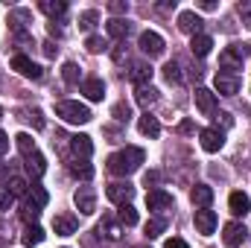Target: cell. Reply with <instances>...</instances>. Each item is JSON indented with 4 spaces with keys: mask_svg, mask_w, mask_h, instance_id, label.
Returning <instances> with one entry per match:
<instances>
[{
    "mask_svg": "<svg viewBox=\"0 0 251 248\" xmlns=\"http://www.w3.org/2000/svg\"><path fill=\"white\" fill-rule=\"evenodd\" d=\"M26 196H29V198H32V201H35L38 207H44V204L50 201V196H47V190H44V187H32V190H29Z\"/></svg>",
    "mask_w": 251,
    "mask_h": 248,
    "instance_id": "b9f144b4",
    "label": "cell"
},
{
    "mask_svg": "<svg viewBox=\"0 0 251 248\" xmlns=\"http://www.w3.org/2000/svg\"><path fill=\"white\" fill-rule=\"evenodd\" d=\"M82 94H85L91 102H100V99L105 97V82H102V79H97V76H91V79H85V82H82Z\"/></svg>",
    "mask_w": 251,
    "mask_h": 248,
    "instance_id": "9a60e30c",
    "label": "cell"
},
{
    "mask_svg": "<svg viewBox=\"0 0 251 248\" xmlns=\"http://www.w3.org/2000/svg\"><path fill=\"white\" fill-rule=\"evenodd\" d=\"M240 15L246 18V26L251 29V6H243V3H240Z\"/></svg>",
    "mask_w": 251,
    "mask_h": 248,
    "instance_id": "681fc988",
    "label": "cell"
},
{
    "mask_svg": "<svg viewBox=\"0 0 251 248\" xmlns=\"http://www.w3.org/2000/svg\"><path fill=\"white\" fill-rule=\"evenodd\" d=\"M164 181V173H158V170H149L146 175H143V184L152 187V190H158V184Z\"/></svg>",
    "mask_w": 251,
    "mask_h": 248,
    "instance_id": "7bdbcfd3",
    "label": "cell"
},
{
    "mask_svg": "<svg viewBox=\"0 0 251 248\" xmlns=\"http://www.w3.org/2000/svg\"><path fill=\"white\" fill-rule=\"evenodd\" d=\"M56 117H62L64 123H73V125L91 123V111H88V105L73 102V99H62V102H56Z\"/></svg>",
    "mask_w": 251,
    "mask_h": 248,
    "instance_id": "7a4b0ae2",
    "label": "cell"
},
{
    "mask_svg": "<svg viewBox=\"0 0 251 248\" xmlns=\"http://www.w3.org/2000/svg\"><path fill=\"white\" fill-rule=\"evenodd\" d=\"M196 231H199V234H204V237H210V234L216 231V213H213V210H207V207L196 210Z\"/></svg>",
    "mask_w": 251,
    "mask_h": 248,
    "instance_id": "8fae6325",
    "label": "cell"
},
{
    "mask_svg": "<svg viewBox=\"0 0 251 248\" xmlns=\"http://www.w3.org/2000/svg\"><path fill=\"white\" fill-rule=\"evenodd\" d=\"M164 248H190V246L184 243V240H178V237H173V240H167V243H164Z\"/></svg>",
    "mask_w": 251,
    "mask_h": 248,
    "instance_id": "bcb514c9",
    "label": "cell"
},
{
    "mask_svg": "<svg viewBox=\"0 0 251 248\" xmlns=\"http://www.w3.org/2000/svg\"><path fill=\"white\" fill-rule=\"evenodd\" d=\"M146 207L149 210H167V207H173V196L167 193V190H149L146 193Z\"/></svg>",
    "mask_w": 251,
    "mask_h": 248,
    "instance_id": "30bf717a",
    "label": "cell"
},
{
    "mask_svg": "<svg viewBox=\"0 0 251 248\" xmlns=\"http://www.w3.org/2000/svg\"><path fill=\"white\" fill-rule=\"evenodd\" d=\"M24 246H38V243H44V231L38 228V225H32V228H26L24 231Z\"/></svg>",
    "mask_w": 251,
    "mask_h": 248,
    "instance_id": "e575fe53",
    "label": "cell"
},
{
    "mask_svg": "<svg viewBox=\"0 0 251 248\" xmlns=\"http://www.w3.org/2000/svg\"><path fill=\"white\" fill-rule=\"evenodd\" d=\"M70 146H73V155L82 158V161H88V158L94 155V140H91L88 134H76V137H70Z\"/></svg>",
    "mask_w": 251,
    "mask_h": 248,
    "instance_id": "2e32d148",
    "label": "cell"
},
{
    "mask_svg": "<svg viewBox=\"0 0 251 248\" xmlns=\"http://www.w3.org/2000/svg\"><path fill=\"white\" fill-rule=\"evenodd\" d=\"M12 201H15V196H12L6 187H0V213H3V210H9V207H12Z\"/></svg>",
    "mask_w": 251,
    "mask_h": 248,
    "instance_id": "ee69618b",
    "label": "cell"
},
{
    "mask_svg": "<svg viewBox=\"0 0 251 248\" xmlns=\"http://www.w3.org/2000/svg\"><path fill=\"white\" fill-rule=\"evenodd\" d=\"M199 137H201V149L204 152H219L225 146V134L219 128H201Z\"/></svg>",
    "mask_w": 251,
    "mask_h": 248,
    "instance_id": "ba28073f",
    "label": "cell"
},
{
    "mask_svg": "<svg viewBox=\"0 0 251 248\" xmlns=\"http://www.w3.org/2000/svg\"><path fill=\"white\" fill-rule=\"evenodd\" d=\"M196 105H199V111L204 117H210L216 111V94L207 91V88H196Z\"/></svg>",
    "mask_w": 251,
    "mask_h": 248,
    "instance_id": "7c38bea8",
    "label": "cell"
},
{
    "mask_svg": "<svg viewBox=\"0 0 251 248\" xmlns=\"http://www.w3.org/2000/svg\"><path fill=\"white\" fill-rule=\"evenodd\" d=\"M143 231H146V237H149V240H155V237H161V234L167 231V219L155 216V219H149V222H146V228H143Z\"/></svg>",
    "mask_w": 251,
    "mask_h": 248,
    "instance_id": "4dcf8cb0",
    "label": "cell"
},
{
    "mask_svg": "<svg viewBox=\"0 0 251 248\" xmlns=\"http://www.w3.org/2000/svg\"><path fill=\"white\" fill-rule=\"evenodd\" d=\"M38 6H41V12L50 15V18H62L64 12H67V3H64V0H41Z\"/></svg>",
    "mask_w": 251,
    "mask_h": 248,
    "instance_id": "f1b7e54d",
    "label": "cell"
},
{
    "mask_svg": "<svg viewBox=\"0 0 251 248\" xmlns=\"http://www.w3.org/2000/svg\"><path fill=\"white\" fill-rule=\"evenodd\" d=\"M108 12L123 15V12H128V3H123V0H111V3H108Z\"/></svg>",
    "mask_w": 251,
    "mask_h": 248,
    "instance_id": "f6af8a7d",
    "label": "cell"
},
{
    "mask_svg": "<svg viewBox=\"0 0 251 248\" xmlns=\"http://www.w3.org/2000/svg\"><path fill=\"white\" fill-rule=\"evenodd\" d=\"M219 64L222 70H228V76H234L237 70H243V47H231L219 56Z\"/></svg>",
    "mask_w": 251,
    "mask_h": 248,
    "instance_id": "9c48e42d",
    "label": "cell"
},
{
    "mask_svg": "<svg viewBox=\"0 0 251 248\" xmlns=\"http://www.w3.org/2000/svg\"><path fill=\"white\" fill-rule=\"evenodd\" d=\"M137 131H140L143 137H158V134H161V123H158L152 114H143V117L137 120Z\"/></svg>",
    "mask_w": 251,
    "mask_h": 248,
    "instance_id": "d4e9b609",
    "label": "cell"
},
{
    "mask_svg": "<svg viewBox=\"0 0 251 248\" xmlns=\"http://www.w3.org/2000/svg\"><path fill=\"white\" fill-rule=\"evenodd\" d=\"M38 216H41V207H38V204L26 196V198H24V204H21V219L35 225V222H38Z\"/></svg>",
    "mask_w": 251,
    "mask_h": 248,
    "instance_id": "4316f807",
    "label": "cell"
},
{
    "mask_svg": "<svg viewBox=\"0 0 251 248\" xmlns=\"http://www.w3.org/2000/svg\"><path fill=\"white\" fill-rule=\"evenodd\" d=\"M164 79L170 82V85H178L184 76H181V64L178 62H167L164 64Z\"/></svg>",
    "mask_w": 251,
    "mask_h": 248,
    "instance_id": "1f68e13d",
    "label": "cell"
},
{
    "mask_svg": "<svg viewBox=\"0 0 251 248\" xmlns=\"http://www.w3.org/2000/svg\"><path fill=\"white\" fill-rule=\"evenodd\" d=\"M128 79H131L137 88H143V85H149V79H152V67L146 62H134L131 70H128Z\"/></svg>",
    "mask_w": 251,
    "mask_h": 248,
    "instance_id": "d6986e66",
    "label": "cell"
},
{
    "mask_svg": "<svg viewBox=\"0 0 251 248\" xmlns=\"http://www.w3.org/2000/svg\"><path fill=\"white\" fill-rule=\"evenodd\" d=\"M143 158H146L143 149H137V146H126L123 152H114V155L108 158V170H111L114 175H131V173L140 170Z\"/></svg>",
    "mask_w": 251,
    "mask_h": 248,
    "instance_id": "6da1fadb",
    "label": "cell"
},
{
    "mask_svg": "<svg viewBox=\"0 0 251 248\" xmlns=\"http://www.w3.org/2000/svg\"><path fill=\"white\" fill-rule=\"evenodd\" d=\"M6 175H9V167H6V164H0V181H3Z\"/></svg>",
    "mask_w": 251,
    "mask_h": 248,
    "instance_id": "db71d44e",
    "label": "cell"
},
{
    "mask_svg": "<svg viewBox=\"0 0 251 248\" xmlns=\"http://www.w3.org/2000/svg\"><path fill=\"white\" fill-rule=\"evenodd\" d=\"M85 47H88V53H102V50H108V41L100 38V35H88Z\"/></svg>",
    "mask_w": 251,
    "mask_h": 248,
    "instance_id": "74e56055",
    "label": "cell"
},
{
    "mask_svg": "<svg viewBox=\"0 0 251 248\" xmlns=\"http://www.w3.org/2000/svg\"><path fill=\"white\" fill-rule=\"evenodd\" d=\"M62 76H64V82H67V85H79V79H82V73H79V64H76V62H64Z\"/></svg>",
    "mask_w": 251,
    "mask_h": 248,
    "instance_id": "836d02e7",
    "label": "cell"
},
{
    "mask_svg": "<svg viewBox=\"0 0 251 248\" xmlns=\"http://www.w3.org/2000/svg\"><path fill=\"white\" fill-rule=\"evenodd\" d=\"M12 196H26V190H29V184L24 181V178H18V175H12L9 178V187H6Z\"/></svg>",
    "mask_w": 251,
    "mask_h": 248,
    "instance_id": "f35d334b",
    "label": "cell"
},
{
    "mask_svg": "<svg viewBox=\"0 0 251 248\" xmlns=\"http://www.w3.org/2000/svg\"><path fill=\"white\" fill-rule=\"evenodd\" d=\"M53 231L62 234V237L76 234V219H73V216H56V219H53Z\"/></svg>",
    "mask_w": 251,
    "mask_h": 248,
    "instance_id": "83f0119b",
    "label": "cell"
},
{
    "mask_svg": "<svg viewBox=\"0 0 251 248\" xmlns=\"http://www.w3.org/2000/svg\"><path fill=\"white\" fill-rule=\"evenodd\" d=\"M41 47H44V56H47V59H53V56L59 53V47H56L53 41H47V44H41Z\"/></svg>",
    "mask_w": 251,
    "mask_h": 248,
    "instance_id": "7dc6e473",
    "label": "cell"
},
{
    "mask_svg": "<svg viewBox=\"0 0 251 248\" xmlns=\"http://www.w3.org/2000/svg\"><path fill=\"white\" fill-rule=\"evenodd\" d=\"M137 47L149 56V59H155V56H161L164 53V38L158 35V32H152V29H146V32H140V38H137Z\"/></svg>",
    "mask_w": 251,
    "mask_h": 248,
    "instance_id": "3957f363",
    "label": "cell"
},
{
    "mask_svg": "<svg viewBox=\"0 0 251 248\" xmlns=\"http://www.w3.org/2000/svg\"><path fill=\"white\" fill-rule=\"evenodd\" d=\"M216 91L225 94V97H234L240 91V79L237 76H228V73H216Z\"/></svg>",
    "mask_w": 251,
    "mask_h": 248,
    "instance_id": "44dd1931",
    "label": "cell"
},
{
    "mask_svg": "<svg viewBox=\"0 0 251 248\" xmlns=\"http://www.w3.org/2000/svg\"><path fill=\"white\" fill-rule=\"evenodd\" d=\"M24 167H26V173H29L32 178H41V175L47 173V161H44V155H41V152L26 155V158H24Z\"/></svg>",
    "mask_w": 251,
    "mask_h": 248,
    "instance_id": "e0dca14e",
    "label": "cell"
},
{
    "mask_svg": "<svg viewBox=\"0 0 251 248\" xmlns=\"http://www.w3.org/2000/svg\"><path fill=\"white\" fill-rule=\"evenodd\" d=\"M15 143H18V149H21V155H24V158H26V155H32V152H38V149H35V140H32L26 131H21V134L15 137Z\"/></svg>",
    "mask_w": 251,
    "mask_h": 248,
    "instance_id": "d6a6232c",
    "label": "cell"
},
{
    "mask_svg": "<svg viewBox=\"0 0 251 248\" xmlns=\"http://www.w3.org/2000/svg\"><path fill=\"white\" fill-rule=\"evenodd\" d=\"M117 219H120V225L131 228V225H137V210H134L131 204H123V207H120V213H117Z\"/></svg>",
    "mask_w": 251,
    "mask_h": 248,
    "instance_id": "d590c367",
    "label": "cell"
},
{
    "mask_svg": "<svg viewBox=\"0 0 251 248\" xmlns=\"http://www.w3.org/2000/svg\"><path fill=\"white\" fill-rule=\"evenodd\" d=\"M201 18L196 15V12H181L178 15V29L181 32H187V35H201Z\"/></svg>",
    "mask_w": 251,
    "mask_h": 248,
    "instance_id": "4fadbf2b",
    "label": "cell"
},
{
    "mask_svg": "<svg viewBox=\"0 0 251 248\" xmlns=\"http://www.w3.org/2000/svg\"><path fill=\"white\" fill-rule=\"evenodd\" d=\"M73 201H76L79 213H85V216H91V213L97 210V193H94L91 187H79L76 196H73Z\"/></svg>",
    "mask_w": 251,
    "mask_h": 248,
    "instance_id": "52a82bcc",
    "label": "cell"
},
{
    "mask_svg": "<svg viewBox=\"0 0 251 248\" xmlns=\"http://www.w3.org/2000/svg\"><path fill=\"white\" fill-rule=\"evenodd\" d=\"M12 70H18V73H21V76H26V79H41V76H44V70L32 62L29 56H24V53L12 56Z\"/></svg>",
    "mask_w": 251,
    "mask_h": 248,
    "instance_id": "5b68a950",
    "label": "cell"
},
{
    "mask_svg": "<svg viewBox=\"0 0 251 248\" xmlns=\"http://www.w3.org/2000/svg\"><path fill=\"white\" fill-rule=\"evenodd\" d=\"M228 207H231V213H234V216H246V213L251 210V201H249V196H246V193H240V190H237V193H231Z\"/></svg>",
    "mask_w": 251,
    "mask_h": 248,
    "instance_id": "7402d4cb",
    "label": "cell"
},
{
    "mask_svg": "<svg viewBox=\"0 0 251 248\" xmlns=\"http://www.w3.org/2000/svg\"><path fill=\"white\" fill-rule=\"evenodd\" d=\"M134 97H137V105H143L146 111H149V108L158 102V91H155L152 85H143V88H137V94H134Z\"/></svg>",
    "mask_w": 251,
    "mask_h": 248,
    "instance_id": "484cf974",
    "label": "cell"
},
{
    "mask_svg": "<svg viewBox=\"0 0 251 248\" xmlns=\"http://www.w3.org/2000/svg\"><path fill=\"white\" fill-rule=\"evenodd\" d=\"M47 29H50V35H56V38H62V35H64V32H62V26H59L56 21H53V24H47Z\"/></svg>",
    "mask_w": 251,
    "mask_h": 248,
    "instance_id": "f907efd6",
    "label": "cell"
},
{
    "mask_svg": "<svg viewBox=\"0 0 251 248\" xmlns=\"http://www.w3.org/2000/svg\"><path fill=\"white\" fill-rule=\"evenodd\" d=\"M158 9H164V12H167V9H176V0H161Z\"/></svg>",
    "mask_w": 251,
    "mask_h": 248,
    "instance_id": "f5cc1de1",
    "label": "cell"
},
{
    "mask_svg": "<svg viewBox=\"0 0 251 248\" xmlns=\"http://www.w3.org/2000/svg\"><path fill=\"white\" fill-rule=\"evenodd\" d=\"M67 170H70V175H73V178H82V181H91V178H94V167H91L88 161L73 158V161L67 164Z\"/></svg>",
    "mask_w": 251,
    "mask_h": 248,
    "instance_id": "cb8c5ba5",
    "label": "cell"
},
{
    "mask_svg": "<svg viewBox=\"0 0 251 248\" xmlns=\"http://www.w3.org/2000/svg\"><path fill=\"white\" fill-rule=\"evenodd\" d=\"M21 114H24L21 120H29L32 128H44V114H41L38 108H32V111H21Z\"/></svg>",
    "mask_w": 251,
    "mask_h": 248,
    "instance_id": "60d3db41",
    "label": "cell"
},
{
    "mask_svg": "<svg viewBox=\"0 0 251 248\" xmlns=\"http://www.w3.org/2000/svg\"><path fill=\"white\" fill-rule=\"evenodd\" d=\"M111 114H114L117 123H128V120H131V108H128L126 102H117V105L111 108Z\"/></svg>",
    "mask_w": 251,
    "mask_h": 248,
    "instance_id": "ab89813d",
    "label": "cell"
},
{
    "mask_svg": "<svg viewBox=\"0 0 251 248\" xmlns=\"http://www.w3.org/2000/svg\"><path fill=\"white\" fill-rule=\"evenodd\" d=\"M199 9H204V12H216V0H199Z\"/></svg>",
    "mask_w": 251,
    "mask_h": 248,
    "instance_id": "c3c4849f",
    "label": "cell"
},
{
    "mask_svg": "<svg viewBox=\"0 0 251 248\" xmlns=\"http://www.w3.org/2000/svg\"><path fill=\"white\" fill-rule=\"evenodd\" d=\"M105 196H108V201H114V204H131V198H134V187L128 184V181H114V184L105 187Z\"/></svg>",
    "mask_w": 251,
    "mask_h": 248,
    "instance_id": "277c9868",
    "label": "cell"
},
{
    "mask_svg": "<svg viewBox=\"0 0 251 248\" xmlns=\"http://www.w3.org/2000/svg\"><path fill=\"white\" fill-rule=\"evenodd\" d=\"M29 21H32V15H29L26 9H15V12H9V21H6V24H9V29H12L15 35H24Z\"/></svg>",
    "mask_w": 251,
    "mask_h": 248,
    "instance_id": "5bb4252c",
    "label": "cell"
},
{
    "mask_svg": "<svg viewBox=\"0 0 251 248\" xmlns=\"http://www.w3.org/2000/svg\"><path fill=\"white\" fill-rule=\"evenodd\" d=\"M97 231H100L105 240H114V243L123 237V225H120L114 216H102V222H100V228H97Z\"/></svg>",
    "mask_w": 251,
    "mask_h": 248,
    "instance_id": "ac0fdd59",
    "label": "cell"
},
{
    "mask_svg": "<svg viewBox=\"0 0 251 248\" xmlns=\"http://www.w3.org/2000/svg\"><path fill=\"white\" fill-rule=\"evenodd\" d=\"M222 240H225L228 248H240L249 240V231H246V225H240V222H228V225L222 228Z\"/></svg>",
    "mask_w": 251,
    "mask_h": 248,
    "instance_id": "8992f818",
    "label": "cell"
},
{
    "mask_svg": "<svg viewBox=\"0 0 251 248\" xmlns=\"http://www.w3.org/2000/svg\"><path fill=\"white\" fill-rule=\"evenodd\" d=\"M210 47H213V38L210 35H193L190 38V50H193V56H199V59H204L207 53H210Z\"/></svg>",
    "mask_w": 251,
    "mask_h": 248,
    "instance_id": "603a6c76",
    "label": "cell"
},
{
    "mask_svg": "<svg viewBox=\"0 0 251 248\" xmlns=\"http://www.w3.org/2000/svg\"><path fill=\"white\" fill-rule=\"evenodd\" d=\"M6 152H9V137L0 131V155H6Z\"/></svg>",
    "mask_w": 251,
    "mask_h": 248,
    "instance_id": "816d5d0a",
    "label": "cell"
},
{
    "mask_svg": "<svg viewBox=\"0 0 251 248\" xmlns=\"http://www.w3.org/2000/svg\"><path fill=\"white\" fill-rule=\"evenodd\" d=\"M137 248H146V246H137Z\"/></svg>",
    "mask_w": 251,
    "mask_h": 248,
    "instance_id": "11a10c76",
    "label": "cell"
},
{
    "mask_svg": "<svg viewBox=\"0 0 251 248\" xmlns=\"http://www.w3.org/2000/svg\"><path fill=\"white\" fill-rule=\"evenodd\" d=\"M128 29H131V24L123 21V18H111V21H108V35H111V38H126Z\"/></svg>",
    "mask_w": 251,
    "mask_h": 248,
    "instance_id": "f546056e",
    "label": "cell"
},
{
    "mask_svg": "<svg viewBox=\"0 0 251 248\" xmlns=\"http://www.w3.org/2000/svg\"><path fill=\"white\" fill-rule=\"evenodd\" d=\"M97 21H100V12H97V9H88V12L79 15V26H82V29H94Z\"/></svg>",
    "mask_w": 251,
    "mask_h": 248,
    "instance_id": "8d00e7d4",
    "label": "cell"
},
{
    "mask_svg": "<svg viewBox=\"0 0 251 248\" xmlns=\"http://www.w3.org/2000/svg\"><path fill=\"white\" fill-rule=\"evenodd\" d=\"M190 198H193L196 207H210V201H213V187L196 184L193 190H190Z\"/></svg>",
    "mask_w": 251,
    "mask_h": 248,
    "instance_id": "ffe728a7",
    "label": "cell"
}]
</instances>
